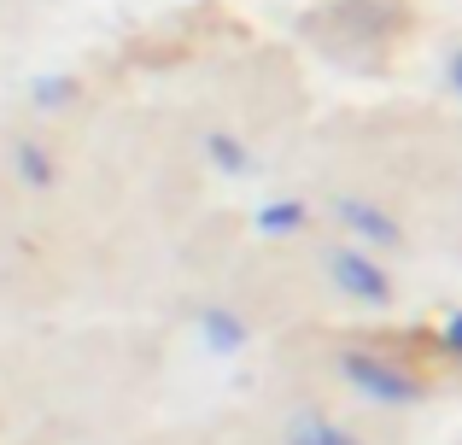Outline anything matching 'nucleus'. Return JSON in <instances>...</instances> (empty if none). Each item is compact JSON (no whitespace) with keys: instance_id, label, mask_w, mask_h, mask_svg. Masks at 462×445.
<instances>
[{"instance_id":"f257e3e1","label":"nucleus","mask_w":462,"mask_h":445,"mask_svg":"<svg viewBox=\"0 0 462 445\" xmlns=\"http://www.w3.org/2000/svg\"><path fill=\"white\" fill-rule=\"evenodd\" d=\"M293 445H351L339 428H322V422H299L293 428Z\"/></svg>"}]
</instances>
